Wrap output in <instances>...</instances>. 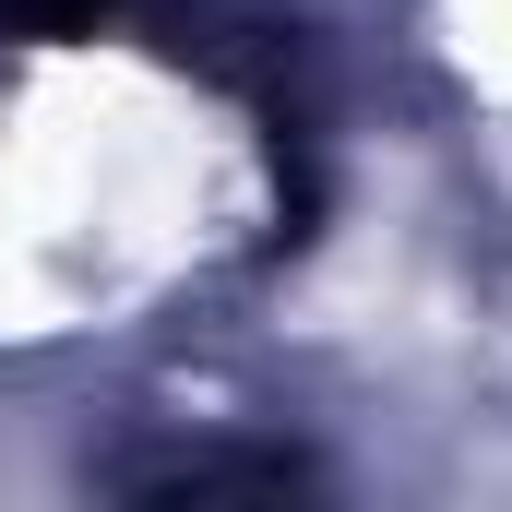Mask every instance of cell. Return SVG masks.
Returning <instances> with one entry per match:
<instances>
[{"label":"cell","mask_w":512,"mask_h":512,"mask_svg":"<svg viewBox=\"0 0 512 512\" xmlns=\"http://www.w3.org/2000/svg\"><path fill=\"white\" fill-rule=\"evenodd\" d=\"M131 512H322V489L286 465V453H262V441H215V453H179V465H155Z\"/></svg>","instance_id":"1"}]
</instances>
